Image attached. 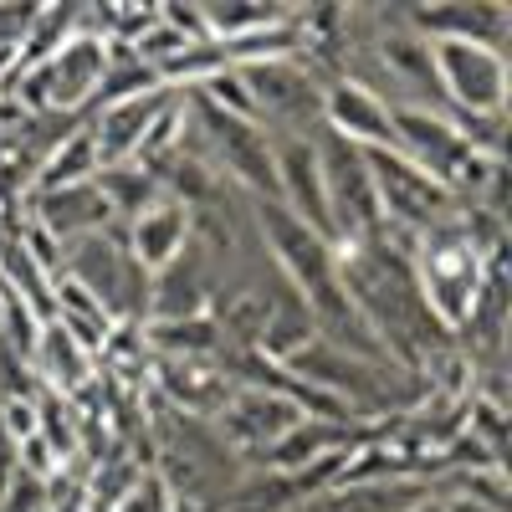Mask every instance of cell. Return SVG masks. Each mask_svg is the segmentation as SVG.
<instances>
[{
  "label": "cell",
  "mask_w": 512,
  "mask_h": 512,
  "mask_svg": "<svg viewBox=\"0 0 512 512\" xmlns=\"http://www.w3.org/2000/svg\"><path fill=\"white\" fill-rule=\"evenodd\" d=\"M441 512H492V507H482L472 497H441Z\"/></svg>",
  "instance_id": "cell-20"
},
{
  "label": "cell",
  "mask_w": 512,
  "mask_h": 512,
  "mask_svg": "<svg viewBox=\"0 0 512 512\" xmlns=\"http://www.w3.org/2000/svg\"><path fill=\"white\" fill-rule=\"evenodd\" d=\"M236 72L246 82L256 123H272L282 134H318L308 123V118H318V103H323V88L313 82V72H303L292 57L251 62V67H236Z\"/></svg>",
  "instance_id": "cell-5"
},
{
  "label": "cell",
  "mask_w": 512,
  "mask_h": 512,
  "mask_svg": "<svg viewBox=\"0 0 512 512\" xmlns=\"http://www.w3.org/2000/svg\"><path fill=\"white\" fill-rule=\"evenodd\" d=\"M169 98H175V88H149V93H134V98L103 103L98 123H88V134L98 144V164H134L139 144L149 139V128L169 108Z\"/></svg>",
  "instance_id": "cell-9"
},
{
  "label": "cell",
  "mask_w": 512,
  "mask_h": 512,
  "mask_svg": "<svg viewBox=\"0 0 512 512\" xmlns=\"http://www.w3.org/2000/svg\"><path fill=\"white\" fill-rule=\"evenodd\" d=\"M436 93L451 113H507V57L482 41H431Z\"/></svg>",
  "instance_id": "cell-3"
},
{
  "label": "cell",
  "mask_w": 512,
  "mask_h": 512,
  "mask_svg": "<svg viewBox=\"0 0 512 512\" xmlns=\"http://www.w3.org/2000/svg\"><path fill=\"white\" fill-rule=\"evenodd\" d=\"M405 21L425 41H482V47L502 52L512 11L497 6V0H441V6H415Z\"/></svg>",
  "instance_id": "cell-10"
},
{
  "label": "cell",
  "mask_w": 512,
  "mask_h": 512,
  "mask_svg": "<svg viewBox=\"0 0 512 512\" xmlns=\"http://www.w3.org/2000/svg\"><path fill=\"white\" fill-rule=\"evenodd\" d=\"M98 169H103V164H98V144H93V134H88V123H82V128H72V134L47 154V164L36 169V185H41V190L88 185Z\"/></svg>",
  "instance_id": "cell-17"
},
{
  "label": "cell",
  "mask_w": 512,
  "mask_h": 512,
  "mask_svg": "<svg viewBox=\"0 0 512 512\" xmlns=\"http://www.w3.org/2000/svg\"><path fill=\"white\" fill-rule=\"evenodd\" d=\"M57 277H67L72 287H82V292H88L113 323H128L134 313H144L149 272L134 262V256H128V246H123L113 231L67 241V246H62V267H57Z\"/></svg>",
  "instance_id": "cell-1"
},
{
  "label": "cell",
  "mask_w": 512,
  "mask_h": 512,
  "mask_svg": "<svg viewBox=\"0 0 512 512\" xmlns=\"http://www.w3.org/2000/svg\"><path fill=\"white\" fill-rule=\"evenodd\" d=\"M272 164H277V205L292 221L333 241L328 200H323V169H318V144L313 134H272Z\"/></svg>",
  "instance_id": "cell-6"
},
{
  "label": "cell",
  "mask_w": 512,
  "mask_h": 512,
  "mask_svg": "<svg viewBox=\"0 0 512 512\" xmlns=\"http://www.w3.org/2000/svg\"><path fill=\"white\" fill-rule=\"evenodd\" d=\"M318 118H323L318 128H328V134H338L354 149H395V103H384L359 77L328 82Z\"/></svg>",
  "instance_id": "cell-7"
},
{
  "label": "cell",
  "mask_w": 512,
  "mask_h": 512,
  "mask_svg": "<svg viewBox=\"0 0 512 512\" xmlns=\"http://www.w3.org/2000/svg\"><path fill=\"white\" fill-rule=\"evenodd\" d=\"M88 364H93V354L82 349V344H77V338H72L57 318L41 323L36 349H31V369H36V379L47 384V390H57V395L82 390V384H88Z\"/></svg>",
  "instance_id": "cell-15"
},
{
  "label": "cell",
  "mask_w": 512,
  "mask_h": 512,
  "mask_svg": "<svg viewBox=\"0 0 512 512\" xmlns=\"http://www.w3.org/2000/svg\"><path fill=\"white\" fill-rule=\"evenodd\" d=\"M21 472V446L6 436V431H0V492H6L11 487V477Z\"/></svg>",
  "instance_id": "cell-19"
},
{
  "label": "cell",
  "mask_w": 512,
  "mask_h": 512,
  "mask_svg": "<svg viewBox=\"0 0 512 512\" xmlns=\"http://www.w3.org/2000/svg\"><path fill=\"white\" fill-rule=\"evenodd\" d=\"M113 226V210L103 200V190L88 185H67V190H36V231L52 236L57 246L82 241V236H98Z\"/></svg>",
  "instance_id": "cell-12"
},
{
  "label": "cell",
  "mask_w": 512,
  "mask_h": 512,
  "mask_svg": "<svg viewBox=\"0 0 512 512\" xmlns=\"http://www.w3.org/2000/svg\"><path fill=\"white\" fill-rule=\"evenodd\" d=\"M359 446V425H344V420H318V415H303L292 425L282 441H272L267 451H256L251 461L267 466V472L287 477V472H303L318 456H333V451H349Z\"/></svg>",
  "instance_id": "cell-13"
},
{
  "label": "cell",
  "mask_w": 512,
  "mask_h": 512,
  "mask_svg": "<svg viewBox=\"0 0 512 512\" xmlns=\"http://www.w3.org/2000/svg\"><path fill=\"white\" fill-rule=\"evenodd\" d=\"M123 246H128V256H134L149 277H159L164 267H175L180 251L190 246V210L180 200L159 195L149 210H139V216L128 221Z\"/></svg>",
  "instance_id": "cell-11"
},
{
  "label": "cell",
  "mask_w": 512,
  "mask_h": 512,
  "mask_svg": "<svg viewBox=\"0 0 512 512\" xmlns=\"http://www.w3.org/2000/svg\"><path fill=\"white\" fill-rule=\"evenodd\" d=\"M159 390L175 405H185L190 415H221L236 384L221 369H210L205 359H164L159 364Z\"/></svg>",
  "instance_id": "cell-14"
},
{
  "label": "cell",
  "mask_w": 512,
  "mask_h": 512,
  "mask_svg": "<svg viewBox=\"0 0 512 512\" xmlns=\"http://www.w3.org/2000/svg\"><path fill=\"white\" fill-rule=\"evenodd\" d=\"M405 512H441V497H415Z\"/></svg>",
  "instance_id": "cell-21"
},
{
  "label": "cell",
  "mask_w": 512,
  "mask_h": 512,
  "mask_svg": "<svg viewBox=\"0 0 512 512\" xmlns=\"http://www.w3.org/2000/svg\"><path fill=\"white\" fill-rule=\"evenodd\" d=\"M11 77H26V103L31 108H82L88 98L103 93V77H108V41L98 31H82L77 21V36H67V47L57 57H47L31 72H11Z\"/></svg>",
  "instance_id": "cell-4"
},
{
  "label": "cell",
  "mask_w": 512,
  "mask_h": 512,
  "mask_svg": "<svg viewBox=\"0 0 512 512\" xmlns=\"http://www.w3.org/2000/svg\"><path fill=\"white\" fill-rule=\"evenodd\" d=\"M303 415L308 410L297 405L292 395L267 390V384H241V390H231V400L221 410V436H226L231 451L256 456V451H267L272 441H282Z\"/></svg>",
  "instance_id": "cell-8"
},
{
  "label": "cell",
  "mask_w": 512,
  "mask_h": 512,
  "mask_svg": "<svg viewBox=\"0 0 512 512\" xmlns=\"http://www.w3.org/2000/svg\"><path fill=\"white\" fill-rule=\"evenodd\" d=\"M93 185L103 190L113 221H134L139 210H149L164 195V185H159V175H154L149 164H103L98 175H93Z\"/></svg>",
  "instance_id": "cell-16"
},
{
  "label": "cell",
  "mask_w": 512,
  "mask_h": 512,
  "mask_svg": "<svg viewBox=\"0 0 512 512\" xmlns=\"http://www.w3.org/2000/svg\"><path fill=\"white\" fill-rule=\"evenodd\" d=\"M369 159V180H374V200L384 226H395L405 236H425L456 216V200L441 180H431L420 164H410L400 149H364Z\"/></svg>",
  "instance_id": "cell-2"
},
{
  "label": "cell",
  "mask_w": 512,
  "mask_h": 512,
  "mask_svg": "<svg viewBox=\"0 0 512 512\" xmlns=\"http://www.w3.org/2000/svg\"><path fill=\"white\" fill-rule=\"evenodd\" d=\"M144 344L164 359H210L221 349V328L216 318H175V323H144Z\"/></svg>",
  "instance_id": "cell-18"
}]
</instances>
